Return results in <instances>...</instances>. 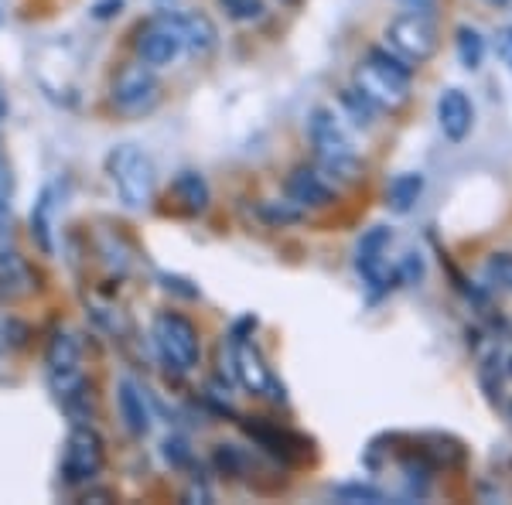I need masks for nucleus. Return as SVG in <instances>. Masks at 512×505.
I'll return each instance as SVG.
<instances>
[{
    "label": "nucleus",
    "instance_id": "nucleus-28",
    "mask_svg": "<svg viewBox=\"0 0 512 505\" xmlns=\"http://www.w3.org/2000/svg\"><path fill=\"white\" fill-rule=\"evenodd\" d=\"M164 458H168L171 465H185V461L192 458V451H188V444L181 441V437H175V441L164 444Z\"/></svg>",
    "mask_w": 512,
    "mask_h": 505
},
{
    "label": "nucleus",
    "instance_id": "nucleus-9",
    "mask_svg": "<svg viewBox=\"0 0 512 505\" xmlns=\"http://www.w3.org/2000/svg\"><path fill=\"white\" fill-rule=\"evenodd\" d=\"M233 372L236 379L250 389L253 396H270V400H287L284 393V383L274 376V369L267 366V359H263V352L256 349L253 342H246V338H233Z\"/></svg>",
    "mask_w": 512,
    "mask_h": 505
},
{
    "label": "nucleus",
    "instance_id": "nucleus-17",
    "mask_svg": "<svg viewBox=\"0 0 512 505\" xmlns=\"http://www.w3.org/2000/svg\"><path fill=\"white\" fill-rule=\"evenodd\" d=\"M31 236L41 246V253H55V185H48L38 195L35 212H31Z\"/></svg>",
    "mask_w": 512,
    "mask_h": 505
},
{
    "label": "nucleus",
    "instance_id": "nucleus-35",
    "mask_svg": "<svg viewBox=\"0 0 512 505\" xmlns=\"http://www.w3.org/2000/svg\"><path fill=\"white\" fill-rule=\"evenodd\" d=\"M509 376H512V359H509Z\"/></svg>",
    "mask_w": 512,
    "mask_h": 505
},
{
    "label": "nucleus",
    "instance_id": "nucleus-5",
    "mask_svg": "<svg viewBox=\"0 0 512 505\" xmlns=\"http://www.w3.org/2000/svg\"><path fill=\"white\" fill-rule=\"evenodd\" d=\"M45 366H48V379H52L55 396H59L65 407H69L76 396H82V389H86V376H82V342L72 331L59 328L48 338Z\"/></svg>",
    "mask_w": 512,
    "mask_h": 505
},
{
    "label": "nucleus",
    "instance_id": "nucleus-14",
    "mask_svg": "<svg viewBox=\"0 0 512 505\" xmlns=\"http://www.w3.org/2000/svg\"><path fill=\"white\" fill-rule=\"evenodd\" d=\"M38 291V277L31 263L14 250H0V301L18 304Z\"/></svg>",
    "mask_w": 512,
    "mask_h": 505
},
{
    "label": "nucleus",
    "instance_id": "nucleus-3",
    "mask_svg": "<svg viewBox=\"0 0 512 505\" xmlns=\"http://www.w3.org/2000/svg\"><path fill=\"white\" fill-rule=\"evenodd\" d=\"M106 175H110L113 188H117L120 202L127 209H144L154 198V185H158V175H154V161L140 151L137 144H120L106 154Z\"/></svg>",
    "mask_w": 512,
    "mask_h": 505
},
{
    "label": "nucleus",
    "instance_id": "nucleus-19",
    "mask_svg": "<svg viewBox=\"0 0 512 505\" xmlns=\"http://www.w3.org/2000/svg\"><path fill=\"white\" fill-rule=\"evenodd\" d=\"M420 192H424V175H420V171H403V175H396L390 181L386 202H390V209L396 215H403V212H410L417 205Z\"/></svg>",
    "mask_w": 512,
    "mask_h": 505
},
{
    "label": "nucleus",
    "instance_id": "nucleus-26",
    "mask_svg": "<svg viewBox=\"0 0 512 505\" xmlns=\"http://www.w3.org/2000/svg\"><path fill=\"white\" fill-rule=\"evenodd\" d=\"M342 103H345V110L352 113V120L359 123V127H369V123H373L376 106L369 103V99L362 96L359 89H345V93H342Z\"/></svg>",
    "mask_w": 512,
    "mask_h": 505
},
{
    "label": "nucleus",
    "instance_id": "nucleus-33",
    "mask_svg": "<svg viewBox=\"0 0 512 505\" xmlns=\"http://www.w3.org/2000/svg\"><path fill=\"white\" fill-rule=\"evenodd\" d=\"M103 499H113L110 492H86V502H103Z\"/></svg>",
    "mask_w": 512,
    "mask_h": 505
},
{
    "label": "nucleus",
    "instance_id": "nucleus-13",
    "mask_svg": "<svg viewBox=\"0 0 512 505\" xmlns=\"http://www.w3.org/2000/svg\"><path fill=\"white\" fill-rule=\"evenodd\" d=\"M284 192L287 202H294L297 209H325V205L335 202V185L318 168H308V164H301V168H294L287 175Z\"/></svg>",
    "mask_w": 512,
    "mask_h": 505
},
{
    "label": "nucleus",
    "instance_id": "nucleus-18",
    "mask_svg": "<svg viewBox=\"0 0 512 505\" xmlns=\"http://www.w3.org/2000/svg\"><path fill=\"white\" fill-rule=\"evenodd\" d=\"M250 437H256L270 454H277L280 461H294V458H304V447L308 441L304 437H294L287 430H277V427H250Z\"/></svg>",
    "mask_w": 512,
    "mask_h": 505
},
{
    "label": "nucleus",
    "instance_id": "nucleus-34",
    "mask_svg": "<svg viewBox=\"0 0 512 505\" xmlns=\"http://www.w3.org/2000/svg\"><path fill=\"white\" fill-rule=\"evenodd\" d=\"M485 4H492V7H506L509 0H485Z\"/></svg>",
    "mask_w": 512,
    "mask_h": 505
},
{
    "label": "nucleus",
    "instance_id": "nucleus-21",
    "mask_svg": "<svg viewBox=\"0 0 512 505\" xmlns=\"http://www.w3.org/2000/svg\"><path fill=\"white\" fill-rule=\"evenodd\" d=\"M454 48H458V62L465 65L468 72L482 69L485 52H489V45H485L482 31L472 28V24H461V28L454 31Z\"/></svg>",
    "mask_w": 512,
    "mask_h": 505
},
{
    "label": "nucleus",
    "instance_id": "nucleus-8",
    "mask_svg": "<svg viewBox=\"0 0 512 505\" xmlns=\"http://www.w3.org/2000/svg\"><path fill=\"white\" fill-rule=\"evenodd\" d=\"M106 465V444L93 427L79 424L65 441V458H62V475L69 485H86L103 471Z\"/></svg>",
    "mask_w": 512,
    "mask_h": 505
},
{
    "label": "nucleus",
    "instance_id": "nucleus-2",
    "mask_svg": "<svg viewBox=\"0 0 512 505\" xmlns=\"http://www.w3.org/2000/svg\"><path fill=\"white\" fill-rule=\"evenodd\" d=\"M308 137H311V147H315V157H318V171L328 181L352 185V181L362 178V161H359V154H355L352 137L345 134L338 113L318 106L308 120Z\"/></svg>",
    "mask_w": 512,
    "mask_h": 505
},
{
    "label": "nucleus",
    "instance_id": "nucleus-1",
    "mask_svg": "<svg viewBox=\"0 0 512 505\" xmlns=\"http://www.w3.org/2000/svg\"><path fill=\"white\" fill-rule=\"evenodd\" d=\"M355 89L376 106V110H400L410 103V82H414V65L403 55H396L390 45L369 48V55L355 65Z\"/></svg>",
    "mask_w": 512,
    "mask_h": 505
},
{
    "label": "nucleus",
    "instance_id": "nucleus-31",
    "mask_svg": "<svg viewBox=\"0 0 512 505\" xmlns=\"http://www.w3.org/2000/svg\"><path fill=\"white\" fill-rule=\"evenodd\" d=\"M11 233V205H7V195L0 192V239Z\"/></svg>",
    "mask_w": 512,
    "mask_h": 505
},
{
    "label": "nucleus",
    "instance_id": "nucleus-25",
    "mask_svg": "<svg viewBox=\"0 0 512 505\" xmlns=\"http://www.w3.org/2000/svg\"><path fill=\"white\" fill-rule=\"evenodd\" d=\"M219 4H222V11L229 14V21H236V24H253L267 11L263 0H219Z\"/></svg>",
    "mask_w": 512,
    "mask_h": 505
},
{
    "label": "nucleus",
    "instance_id": "nucleus-12",
    "mask_svg": "<svg viewBox=\"0 0 512 505\" xmlns=\"http://www.w3.org/2000/svg\"><path fill=\"white\" fill-rule=\"evenodd\" d=\"M437 127H441V134L448 137L451 144H461V140L472 134L475 106L465 89H458V86L441 89V96H437Z\"/></svg>",
    "mask_w": 512,
    "mask_h": 505
},
{
    "label": "nucleus",
    "instance_id": "nucleus-23",
    "mask_svg": "<svg viewBox=\"0 0 512 505\" xmlns=\"http://www.w3.org/2000/svg\"><path fill=\"white\" fill-rule=\"evenodd\" d=\"M485 284L495 287V291H506L512 294V253H492L489 260H485Z\"/></svg>",
    "mask_w": 512,
    "mask_h": 505
},
{
    "label": "nucleus",
    "instance_id": "nucleus-22",
    "mask_svg": "<svg viewBox=\"0 0 512 505\" xmlns=\"http://www.w3.org/2000/svg\"><path fill=\"white\" fill-rule=\"evenodd\" d=\"M478 386L485 389L489 403H502V355L495 345H489L478 359Z\"/></svg>",
    "mask_w": 512,
    "mask_h": 505
},
{
    "label": "nucleus",
    "instance_id": "nucleus-32",
    "mask_svg": "<svg viewBox=\"0 0 512 505\" xmlns=\"http://www.w3.org/2000/svg\"><path fill=\"white\" fill-rule=\"evenodd\" d=\"M0 192H11V171H7V161H4V144H0Z\"/></svg>",
    "mask_w": 512,
    "mask_h": 505
},
{
    "label": "nucleus",
    "instance_id": "nucleus-15",
    "mask_svg": "<svg viewBox=\"0 0 512 505\" xmlns=\"http://www.w3.org/2000/svg\"><path fill=\"white\" fill-rule=\"evenodd\" d=\"M120 417L130 434L137 437L151 430V407H147V396L137 386V379H120Z\"/></svg>",
    "mask_w": 512,
    "mask_h": 505
},
{
    "label": "nucleus",
    "instance_id": "nucleus-36",
    "mask_svg": "<svg viewBox=\"0 0 512 505\" xmlns=\"http://www.w3.org/2000/svg\"><path fill=\"white\" fill-rule=\"evenodd\" d=\"M509 417H512V403H509Z\"/></svg>",
    "mask_w": 512,
    "mask_h": 505
},
{
    "label": "nucleus",
    "instance_id": "nucleus-24",
    "mask_svg": "<svg viewBox=\"0 0 512 505\" xmlns=\"http://www.w3.org/2000/svg\"><path fill=\"white\" fill-rule=\"evenodd\" d=\"M335 499L349 502V505H359V502H369V505H383L386 502V492L376 485H362V482H349V485H338L332 488Z\"/></svg>",
    "mask_w": 512,
    "mask_h": 505
},
{
    "label": "nucleus",
    "instance_id": "nucleus-10",
    "mask_svg": "<svg viewBox=\"0 0 512 505\" xmlns=\"http://www.w3.org/2000/svg\"><path fill=\"white\" fill-rule=\"evenodd\" d=\"M134 48H137V59L151 69H164L185 52V41H181V31H178V18H158L151 21L147 28L137 31L134 38Z\"/></svg>",
    "mask_w": 512,
    "mask_h": 505
},
{
    "label": "nucleus",
    "instance_id": "nucleus-20",
    "mask_svg": "<svg viewBox=\"0 0 512 505\" xmlns=\"http://www.w3.org/2000/svg\"><path fill=\"white\" fill-rule=\"evenodd\" d=\"M175 198L185 212H205L209 209V181L198 171H181L175 178Z\"/></svg>",
    "mask_w": 512,
    "mask_h": 505
},
{
    "label": "nucleus",
    "instance_id": "nucleus-11",
    "mask_svg": "<svg viewBox=\"0 0 512 505\" xmlns=\"http://www.w3.org/2000/svg\"><path fill=\"white\" fill-rule=\"evenodd\" d=\"M390 239L393 233L386 226H373L366 236L359 239V246H355V270L362 273V280L369 284V291L373 297H379L390 287V273L383 267V256L390 250Z\"/></svg>",
    "mask_w": 512,
    "mask_h": 505
},
{
    "label": "nucleus",
    "instance_id": "nucleus-4",
    "mask_svg": "<svg viewBox=\"0 0 512 505\" xmlns=\"http://www.w3.org/2000/svg\"><path fill=\"white\" fill-rule=\"evenodd\" d=\"M154 345H158L161 359L178 372H192L202 359V342H198V328L185 314L178 311H161L154 318Z\"/></svg>",
    "mask_w": 512,
    "mask_h": 505
},
{
    "label": "nucleus",
    "instance_id": "nucleus-6",
    "mask_svg": "<svg viewBox=\"0 0 512 505\" xmlns=\"http://www.w3.org/2000/svg\"><path fill=\"white\" fill-rule=\"evenodd\" d=\"M386 45L393 48L396 55H403L410 65H424L431 62L441 48V31L437 24L420 11H410V14H400L386 24Z\"/></svg>",
    "mask_w": 512,
    "mask_h": 505
},
{
    "label": "nucleus",
    "instance_id": "nucleus-30",
    "mask_svg": "<svg viewBox=\"0 0 512 505\" xmlns=\"http://www.w3.org/2000/svg\"><path fill=\"white\" fill-rule=\"evenodd\" d=\"M495 45H499V55H502V62L509 65L512 69V24L506 31H499V41H495Z\"/></svg>",
    "mask_w": 512,
    "mask_h": 505
},
{
    "label": "nucleus",
    "instance_id": "nucleus-16",
    "mask_svg": "<svg viewBox=\"0 0 512 505\" xmlns=\"http://www.w3.org/2000/svg\"><path fill=\"white\" fill-rule=\"evenodd\" d=\"M178 31H181V41H185L188 52L195 55H209L212 48L219 45V31L212 24L209 14L195 11V14H181L178 18Z\"/></svg>",
    "mask_w": 512,
    "mask_h": 505
},
{
    "label": "nucleus",
    "instance_id": "nucleus-7",
    "mask_svg": "<svg viewBox=\"0 0 512 505\" xmlns=\"http://www.w3.org/2000/svg\"><path fill=\"white\" fill-rule=\"evenodd\" d=\"M110 103L117 106L127 117H140V113H151L161 103V79L151 65L134 62L123 65V69L110 82Z\"/></svg>",
    "mask_w": 512,
    "mask_h": 505
},
{
    "label": "nucleus",
    "instance_id": "nucleus-29",
    "mask_svg": "<svg viewBox=\"0 0 512 505\" xmlns=\"http://www.w3.org/2000/svg\"><path fill=\"white\" fill-rule=\"evenodd\" d=\"M396 277H400V280H420V277H424V263H420V256L417 253H410L407 256V260H403V267H400V273H396Z\"/></svg>",
    "mask_w": 512,
    "mask_h": 505
},
{
    "label": "nucleus",
    "instance_id": "nucleus-27",
    "mask_svg": "<svg viewBox=\"0 0 512 505\" xmlns=\"http://www.w3.org/2000/svg\"><path fill=\"white\" fill-rule=\"evenodd\" d=\"M301 212L304 209H297V205L294 202H267V205H263V215H267V219L270 222H274V226H287V222H297V219H301Z\"/></svg>",
    "mask_w": 512,
    "mask_h": 505
}]
</instances>
